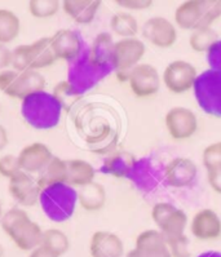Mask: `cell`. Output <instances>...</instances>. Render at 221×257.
Returning <instances> with one entry per match:
<instances>
[{"mask_svg":"<svg viewBox=\"0 0 221 257\" xmlns=\"http://www.w3.org/2000/svg\"><path fill=\"white\" fill-rule=\"evenodd\" d=\"M0 226L21 251L31 252L42 245L44 230L38 222L31 220L25 209L15 207L4 212Z\"/></svg>","mask_w":221,"mask_h":257,"instance_id":"6da1fadb","label":"cell"},{"mask_svg":"<svg viewBox=\"0 0 221 257\" xmlns=\"http://www.w3.org/2000/svg\"><path fill=\"white\" fill-rule=\"evenodd\" d=\"M220 17L221 0H186L173 13L176 28L184 31L212 28Z\"/></svg>","mask_w":221,"mask_h":257,"instance_id":"7a4b0ae2","label":"cell"},{"mask_svg":"<svg viewBox=\"0 0 221 257\" xmlns=\"http://www.w3.org/2000/svg\"><path fill=\"white\" fill-rule=\"evenodd\" d=\"M194 96L200 109L206 114L221 118V73L206 70L199 74L194 84Z\"/></svg>","mask_w":221,"mask_h":257,"instance_id":"3957f363","label":"cell"},{"mask_svg":"<svg viewBox=\"0 0 221 257\" xmlns=\"http://www.w3.org/2000/svg\"><path fill=\"white\" fill-rule=\"evenodd\" d=\"M146 53V46L140 38L119 39L113 48V69L121 82H127L128 74L141 64Z\"/></svg>","mask_w":221,"mask_h":257,"instance_id":"277c9868","label":"cell"},{"mask_svg":"<svg viewBox=\"0 0 221 257\" xmlns=\"http://www.w3.org/2000/svg\"><path fill=\"white\" fill-rule=\"evenodd\" d=\"M150 215L155 226L166 236L167 240L184 235L189 224L188 215L184 209L170 202L155 203Z\"/></svg>","mask_w":221,"mask_h":257,"instance_id":"5b68a950","label":"cell"},{"mask_svg":"<svg viewBox=\"0 0 221 257\" xmlns=\"http://www.w3.org/2000/svg\"><path fill=\"white\" fill-rule=\"evenodd\" d=\"M198 70L185 60H175L164 67L162 84L172 94H184L191 91L197 82Z\"/></svg>","mask_w":221,"mask_h":257,"instance_id":"8992f818","label":"cell"},{"mask_svg":"<svg viewBox=\"0 0 221 257\" xmlns=\"http://www.w3.org/2000/svg\"><path fill=\"white\" fill-rule=\"evenodd\" d=\"M167 134L175 141H185L198 131L197 114L185 106H173L164 115Z\"/></svg>","mask_w":221,"mask_h":257,"instance_id":"52a82bcc","label":"cell"},{"mask_svg":"<svg viewBox=\"0 0 221 257\" xmlns=\"http://www.w3.org/2000/svg\"><path fill=\"white\" fill-rule=\"evenodd\" d=\"M131 92L137 98H149L161 91L162 75L152 64L141 62L127 76Z\"/></svg>","mask_w":221,"mask_h":257,"instance_id":"ba28073f","label":"cell"},{"mask_svg":"<svg viewBox=\"0 0 221 257\" xmlns=\"http://www.w3.org/2000/svg\"><path fill=\"white\" fill-rule=\"evenodd\" d=\"M143 38L159 49H168L177 42V28L173 22L163 17L154 16L144 22L141 28Z\"/></svg>","mask_w":221,"mask_h":257,"instance_id":"9c48e42d","label":"cell"},{"mask_svg":"<svg viewBox=\"0 0 221 257\" xmlns=\"http://www.w3.org/2000/svg\"><path fill=\"white\" fill-rule=\"evenodd\" d=\"M197 176V163L186 157L173 158L163 168L164 182L172 189L189 188L195 182Z\"/></svg>","mask_w":221,"mask_h":257,"instance_id":"30bf717a","label":"cell"},{"mask_svg":"<svg viewBox=\"0 0 221 257\" xmlns=\"http://www.w3.org/2000/svg\"><path fill=\"white\" fill-rule=\"evenodd\" d=\"M114 43L116 42L113 40L112 34L109 33H100L94 38L85 57V62L92 71L103 76L114 70L113 69Z\"/></svg>","mask_w":221,"mask_h":257,"instance_id":"8fae6325","label":"cell"},{"mask_svg":"<svg viewBox=\"0 0 221 257\" xmlns=\"http://www.w3.org/2000/svg\"><path fill=\"white\" fill-rule=\"evenodd\" d=\"M126 257H172L167 239L158 229H146L135 239V247Z\"/></svg>","mask_w":221,"mask_h":257,"instance_id":"7c38bea8","label":"cell"},{"mask_svg":"<svg viewBox=\"0 0 221 257\" xmlns=\"http://www.w3.org/2000/svg\"><path fill=\"white\" fill-rule=\"evenodd\" d=\"M190 233L198 240L212 242L221 238V217L211 208H202L193 215Z\"/></svg>","mask_w":221,"mask_h":257,"instance_id":"4fadbf2b","label":"cell"},{"mask_svg":"<svg viewBox=\"0 0 221 257\" xmlns=\"http://www.w3.org/2000/svg\"><path fill=\"white\" fill-rule=\"evenodd\" d=\"M8 181V191L20 206L34 207L39 203L42 191L33 176L21 171Z\"/></svg>","mask_w":221,"mask_h":257,"instance_id":"5bb4252c","label":"cell"},{"mask_svg":"<svg viewBox=\"0 0 221 257\" xmlns=\"http://www.w3.org/2000/svg\"><path fill=\"white\" fill-rule=\"evenodd\" d=\"M52 51L56 60L76 61L82 53V40L75 31L70 29H61L49 38Z\"/></svg>","mask_w":221,"mask_h":257,"instance_id":"9a60e30c","label":"cell"},{"mask_svg":"<svg viewBox=\"0 0 221 257\" xmlns=\"http://www.w3.org/2000/svg\"><path fill=\"white\" fill-rule=\"evenodd\" d=\"M53 157L55 155L51 149L43 143L29 144L17 155L20 168L22 172H26L29 175L42 172L47 164L53 159Z\"/></svg>","mask_w":221,"mask_h":257,"instance_id":"2e32d148","label":"cell"},{"mask_svg":"<svg viewBox=\"0 0 221 257\" xmlns=\"http://www.w3.org/2000/svg\"><path fill=\"white\" fill-rule=\"evenodd\" d=\"M89 253L92 257H123L125 243L118 234L97 230L89 240Z\"/></svg>","mask_w":221,"mask_h":257,"instance_id":"e0dca14e","label":"cell"},{"mask_svg":"<svg viewBox=\"0 0 221 257\" xmlns=\"http://www.w3.org/2000/svg\"><path fill=\"white\" fill-rule=\"evenodd\" d=\"M46 89V78L35 70H28L20 73L12 89L7 96L16 98V100L26 101L31 97L37 96Z\"/></svg>","mask_w":221,"mask_h":257,"instance_id":"ac0fdd59","label":"cell"},{"mask_svg":"<svg viewBox=\"0 0 221 257\" xmlns=\"http://www.w3.org/2000/svg\"><path fill=\"white\" fill-rule=\"evenodd\" d=\"M101 4L100 0H64L61 8L76 24L89 25L96 19Z\"/></svg>","mask_w":221,"mask_h":257,"instance_id":"d6986e66","label":"cell"},{"mask_svg":"<svg viewBox=\"0 0 221 257\" xmlns=\"http://www.w3.org/2000/svg\"><path fill=\"white\" fill-rule=\"evenodd\" d=\"M37 184L40 191L51 189L57 185H66L67 182V162L58 157H53L46 168L38 173Z\"/></svg>","mask_w":221,"mask_h":257,"instance_id":"ffe728a7","label":"cell"},{"mask_svg":"<svg viewBox=\"0 0 221 257\" xmlns=\"http://www.w3.org/2000/svg\"><path fill=\"white\" fill-rule=\"evenodd\" d=\"M28 61L30 70L39 71L56 62L55 53L52 51L49 38H40L28 44Z\"/></svg>","mask_w":221,"mask_h":257,"instance_id":"44dd1931","label":"cell"},{"mask_svg":"<svg viewBox=\"0 0 221 257\" xmlns=\"http://www.w3.org/2000/svg\"><path fill=\"white\" fill-rule=\"evenodd\" d=\"M106 199H107V194L100 182L93 181L76 191V202L84 211L88 212L102 209L106 204Z\"/></svg>","mask_w":221,"mask_h":257,"instance_id":"7402d4cb","label":"cell"},{"mask_svg":"<svg viewBox=\"0 0 221 257\" xmlns=\"http://www.w3.org/2000/svg\"><path fill=\"white\" fill-rule=\"evenodd\" d=\"M67 162V182L71 188L80 189L92 184L96 177V170L84 159H71Z\"/></svg>","mask_w":221,"mask_h":257,"instance_id":"603a6c76","label":"cell"},{"mask_svg":"<svg viewBox=\"0 0 221 257\" xmlns=\"http://www.w3.org/2000/svg\"><path fill=\"white\" fill-rule=\"evenodd\" d=\"M110 29H112L113 34L119 37V39H127V38L137 37L140 31V25L132 13L121 11L112 16Z\"/></svg>","mask_w":221,"mask_h":257,"instance_id":"cb8c5ba5","label":"cell"},{"mask_svg":"<svg viewBox=\"0 0 221 257\" xmlns=\"http://www.w3.org/2000/svg\"><path fill=\"white\" fill-rule=\"evenodd\" d=\"M21 33V21L15 12L0 8V44H10L19 38Z\"/></svg>","mask_w":221,"mask_h":257,"instance_id":"d4e9b609","label":"cell"},{"mask_svg":"<svg viewBox=\"0 0 221 257\" xmlns=\"http://www.w3.org/2000/svg\"><path fill=\"white\" fill-rule=\"evenodd\" d=\"M42 245L57 254L58 257L64 256L70 248V240L66 234L60 229L51 227L43 231Z\"/></svg>","mask_w":221,"mask_h":257,"instance_id":"484cf974","label":"cell"},{"mask_svg":"<svg viewBox=\"0 0 221 257\" xmlns=\"http://www.w3.org/2000/svg\"><path fill=\"white\" fill-rule=\"evenodd\" d=\"M218 39V34L213 28H200L191 31L189 47L197 53H207Z\"/></svg>","mask_w":221,"mask_h":257,"instance_id":"4316f807","label":"cell"},{"mask_svg":"<svg viewBox=\"0 0 221 257\" xmlns=\"http://www.w3.org/2000/svg\"><path fill=\"white\" fill-rule=\"evenodd\" d=\"M61 8V2L58 0H30L28 4V11L34 19L46 20L57 15Z\"/></svg>","mask_w":221,"mask_h":257,"instance_id":"83f0119b","label":"cell"},{"mask_svg":"<svg viewBox=\"0 0 221 257\" xmlns=\"http://www.w3.org/2000/svg\"><path fill=\"white\" fill-rule=\"evenodd\" d=\"M110 162L112 164H109V172L114 173L116 176H128L136 166L137 159L130 153H119Z\"/></svg>","mask_w":221,"mask_h":257,"instance_id":"f1b7e54d","label":"cell"},{"mask_svg":"<svg viewBox=\"0 0 221 257\" xmlns=\"http://www.w3.org/2000/svg\"><path fill=\"white\" fill-rule=\"evenodd\" d=\"M19 172H21V168H20L17 155L7 154L0 158V176L2 177L11 180Z\"/></svg>","mask_w":221,"mask_h":257,"instance_id":"f546056e","label":"cell"},{"mask_svg":"<svg viewBox=\"0 0 221 257\" xmlns=\"http://www.w3.org/2000/svg\"><path fill=\"white\" fill-rule=\"evenodd\" d=\"M167 245L172 257H190V249H189V238L186 235L177 236V238L167 240Z\"/></svg>","mask_w":221,"mask_h":257,"instance_id":"4dcf8cb0","label":"cell"},{"mask_svg":"<svg viewBox=\"0 0 221 257\" xmlns=\"http://www.w3.org/2000/svg\"><path fill=\"white\" fill-rule=\"evenodd\" d=\"M17 73H24L30 70L28 61V44L16 47L12 49V67Z\"/></svg>","mask_w":221,"mask_h":257,"instance_id":"1f68e13d","label":"cell"},{"mask_svg":"<svg viewBox=\"0 0 221 257\" xmlns=\"http://www.w3.org/2000/svg\"><path fill=\"white\" fill-rule=\"evenodd\" d=\"M218 162H221V141L209 144L202 153V164L206 170Z\"/></svg>","mask_w":221,"mask_h":257,"instance_id":"d6a6232c","label":"cell"},{"mask_svg":"<svg viewBox=\"0 0 221 257\" xmlns=\"http://www.w3.org/2000/svg\"><path fill=\"white\" fill-rule=\"evenodd\" d=\"M114 3L126 12H143L154 4L153 0H116Z\"/></svg>","mask_w":221,"mask_h":257,"instance_id":"836d02e7","label":"cell"},{"mask_svg":"<svg viewBox=\"0 0 221 257\" xmlns=\"http://www.w3.org/2000/svg\"><path fill=\"white\" fill-rule=\"evenodd\" d=\"M206 177L209 188L221 195V162L207 168Z\"/></svg>","mask_w":221,"mask_h":257,"instance_id":"e575fe53","label":"cell"},{"mask_svg":"<svg viewBox=\"0 0 221 257\" xmlns=\"http://www.w3.org/2000/svg\"><path fill=\"white\" fill-rule=\"evenodd\" d=\"M206 55L209 69L215 70V71H220L221 73V39H218L211 47V49L207 52Z\"/></svg>","mask_w":221,"mask_h":257,"instance_id":"d590c367","label":"cell"},{"mask_svg":"<svg viewBox=\"0 0 221 257\" xmlns=\"http://www.w3.org/2000/svg\"><path fill=\"white\" fill-rule=\"evenodd\" d=\"M19 74L20 73L15 71L13 69L0 71V91L3 92L6 96L10 93V91L12 89L13 84H15L16 79H17Z\"/></svg>","mask_w":221,"mask_h":257,"instance_id":"8d00e7d4","label":"cell"},{"mask_svg":"<svg viewBox=\"0 0 221 257\" xmlns=\"http://www.w3.org/2000/svg\"><path fill=\"white\" fill-rule=\"evenodd\" d=\"M12 67V49L4 44H0V71Z\"/></svg>","mask_w":221,"mask_h":257,"instance_id":"74e56055","label":"cell"},{"mask_svg":"<svg viewBox=\"0 0 221 257\" xmlns=\"http://www.w3.org/2000/svg\"><path fill=\"white\" fill-rule=\"evenodd\" d=\"M29 257H58V256L53 253V252L49 251V249H47L46 247L39 245V247L35 248L34 251L30 252Z\"/></svg>","mask_w":221,"mask_h":257,"instance_id":"f35d334b","label":"cell"},{"mask_svg":"<svg viewBox=\"0 0 221 257\" xmlns=\"http://www.w3.org/2000/svg\"><path fill=\"white\" fill-rule=\"evenodd\" d=\"M10 143V139H8V132H7L6 128L0 124V152H3L4 149L7 148Z\"/></svg>","mask_w":221,"mask_h":257,"instance_id":"ab89813d","label":"cell"},{"mask_svg":"<svg viewBox=\"0 0 221 257\" xmlns=\"http://www.w3.org/2000/svg\"><path fill=\"white\" fill-rule=\"evenodd\" d=\"M197 257H221V252L218 251H206L198 254Z\"/></svg>","mask_w":221,"mask_h":257,"instance_id":"60d3db41","label":"cell"},{"mask_svg":"<svg viewBox=\"0 0 221 257\" xmlns=\"http://www.w3.org/2000/svg\"><path fill=\"white\" fill-rule=\"evenodd\" d=\"M4 212H3V207H2V203H0V221H2V217H3Z\"/></svg>","mask_w":221,"mask_h":257,"instance_id":"b9f144b4","label":"cell"},{"mask_svg":"<svg viewBox=\"0 0 221 257\" xmlns=\"http://www.w3.org/2000/svg\"><path fill=\"white\" fill-rule=\"evenodd\" d=\"M4 256V247L2 244H0V257Z\"/></svg>","mask_w":221,"mask_h":257,"instance_id":"7bdbcfd3","label":"cell"}]
</instances>
